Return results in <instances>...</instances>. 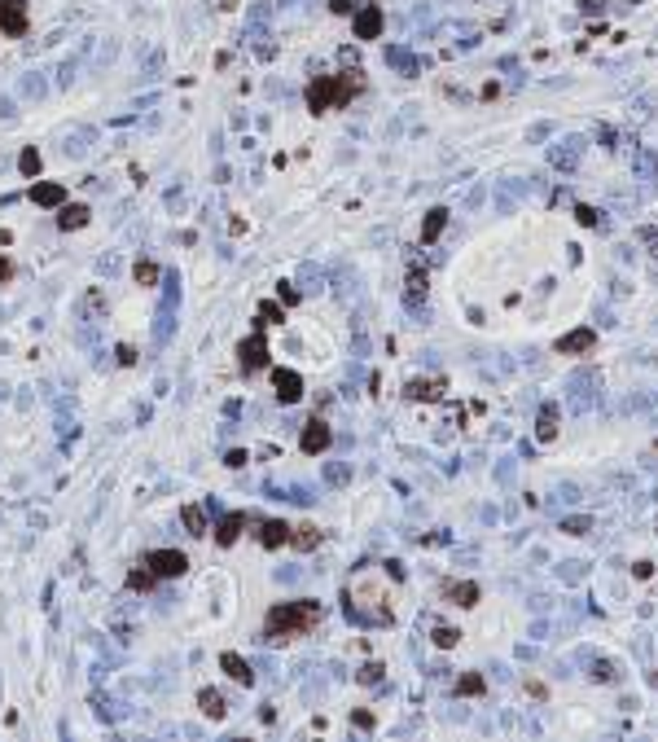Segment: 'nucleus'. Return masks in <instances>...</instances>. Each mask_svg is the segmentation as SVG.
Listing matches in <instances>:
<instances>
[{"label":"nucleus","instance_id":"nucleus-1","mask_svg":"<svg viewBox=\"0 0 658 742\" xmlns=\"http://www.w3.org/2000/svg\"><path fill=\"white\" fill-rule=\"evenodd\" d=\"M320 620V606L316 602H281L268 610V624H264V642H290V637H303L312 632Z\"/></svg>","mask_w":658,"mask_h":742},{"label":"nucleus","instance_id":"nucleus-2","mask_svg":"<svg viewBox=\"0 0 658 742\" xmlns=\"http://www.w3.org/2000/svg\"><path fill=\"white\" fill-rule=\"evenodd\" d=\"M145 567L154 571V580H176V576L189 571V558L180 549H149L145 553Z\"/></svg>","mask_w":658,"mask_h":742},{"label":"nucleus","instance_id":"nucleus-3","mask_svg":"<svg viewBox=\"0 0 658 742\" xmlns=\"http://www.w3.org/2000/svg\"><path fill=\"white\" fill-rule=\"evenodd\" d=\"M237 361H242V373H259L268 365V343H264V321H255V334H250L242 347H237Z\"/></svg>","mask_w":658,"mask_h":742},{"label":"nucleus","instance_id":"nucleus-4","mask_svg":"<svg viewBox=\"0 0 658 742\" xmlns=\"http://www.w3.org/2000/svg\"><path fill=\"white\" fill-rule=\"evenodd\" d=\"M338 106V80L334 75H320V80L308 84V110L325 115V110H334Z\"/></svg>","mask_w":658,"mask_h":742},{"label":"nucleus","instance_id":"nucleus-5","mask_svg":"<svg viewBox=\"0 0 658 742\" xmlns=\"http://www.w3.org/2000/svg\"><path fill=\"white\" fill-rule=\"evenodd\" d=\"M0 31L5 36H27V0H0Z\"/></svg>","mask_w":658,"mask_h":742},{"label":"nucleus","instance_id":"nucleus-6","mask_svg":"<svg viewBox=\"0 0 658 742\" xmlns=\"http://www.w3.org/2000/svg\"><path fill=\"white\" fill-rule=\"evenodd\" d=\"M329 444H334V430H329V422H320V418H312L308 426H303V440H298V448L308 452V457H316V452H325Z\"/></svg>","mask_w":658,"mask_h":742},{"label":"nucleus","instance_id":"nucleus-7","mask_svg":"<svg viewBox=\"0 0 658 742\" xmlns=\"http://www.w3.org/2000/svg\"><path fill=\"white\" fill-rule=\"evenodd\" d=\"M272 382H276V400H281V404H298L303 400V378L294 369H276Z\"/></svg>","mask_w":658,"mask_h":742},{"label":"nucleus","instance_id":"nucleus-8","mask_svg":"<svg viewBox=\"0 0 658 742\" xmlns=\"http://www.w3.org/2000/svg\"><path fill=\"white\" fill-rule=\"evenodd\" d=\"M593 347H597V329H588V325L584 329H571L566 339H558V351L562 356H579V351H593Z\"/></svg>","mask_w":658,"mask_h":742},{"label":"nucleus","instance_id":"nucleus-9","mask_svg":"<svg viewBox=\"0 0 658 742\" xmlns=\"http://www.w3.org/2000/svg\"><path fill=\"white\" fill-rule=\"evenodd\" d=\"M242 527H246V514H242V509H233V514H224V519H220V527H215V541H220L224 549H229V545H237Z\"/></svg>","mask_w":658,"mask_h":742},{"label":"nucleus","instance_id":"nucleus-10","mask_svg":"<svg viewBox=\"0 0 658 742\" xmlns=\"http://www.w3.org/2000/svg\"><path fill=\"white\" fill-rule=\"evenodd\" d=\"M259 545H264V549H281V545H290V527H286L281 519L259 523Z\"/></svg>","mask_w":658,"mask_h":742},{"label":"nucleus","instance_id":"nucleus-11","mask_svg":"<svg viewBox=\"0 0 658 742\" xmlns=\"http://www.w3.org/2000/svg\"><path fill=\"white\" fill-rule=\"evenodd\" d=\"M31 202H36V207H62V202H66V185H58V181L31 185Z\"/></svg>","mask_w":658,"mask_h":742},{"label":"nucleus","instance_id":"nucleus-12","mask_svg":"<svg viewBox=\"0 0 658 742\" xmlns=\"http://www.w3.org/2000/svg\"><path fill=\"white\" fill-rule=\"evenodd\" d=\"M220 668L229 672V677H233L237 685H250V681H255V672H250V663H246L242 654H233V650H224V654H220Z\"/></svg>","mask_w":658,"mask_h":742},{"label":"nucleus","instance_id":"nucleus-13","mask_svg":"<svg viewBox=\"0 0 658 742\" xmlns=\"http://www.w3.org/2000/svg\"><path fill=\"white\" fill-rule=\"evenodd\" d=\"M377 31H382V9H377V5L360 9L356 14V36L360 40H377Z\"/></svg>","mask_w":658,"mask_h":742},{"label":"nucleus","instance_id":"nucleus-14","mask_svg":"<svg viewBox=\"0 0 658 742\" xmlns=\"http://www.w3.org/2000/svg\"><path fill=\"white\" fill-rule=\"evenodd\" d=\"M290 545H294V549H303V553H308V549H316V545H320V531H316V523L290 527Z\"/></svg>","mask_w":658,"mask_h":742},{"label":"nucleus","instance_id":"nucleus-15","mask_svg":"<svg viewBox=\"0 0 658 742\" xmlns=\"http://www.w3.org/2000/svg\"><path fill=\"white\" fill-rule=\"evenodd\" d=\"M180 523H185L189 536H207V509H202V505H185L180 509Z\"/></svg>","mask_w":658,"mask_h":742},{"label":"nucleus","instance_id":"nucleus-16","mask_svg":"<svg viewBox=\"0 0 658 742\" xmlns=\"http://www.w3.org/2000/svg\"><path fill=\"white\" fill-rule=\"evenodd\" d=\"M338 80V106H347L351 97H356L360 88H365V80H360V70H347V75H334Z\"/></svg>","mask_w":658,"mask_h":742},{"label":"nucleus","instance_id":"nucleus-17","mask_svg":"<svg viewBox=\"0 0 658 742\" xmlns=\"http://www.w3.org/2000/svg\"><path fill=\"white\" fill-rule=\"evenodd\" d=\"M443 224H448V211H443V207H435V211L426 216V224H421V242H426V246H430V242H439Z\"/></svg>","mask_w":658,"mask_h":742},{"label":"nucleus","instance_id":"nucleus-18","mask_svg":"<svg viewBox=\"0 0 658 742\" xmlns=\"http://www.w3.org/2000/svg\"><path fill=\"white\" fill-rule=\"evenodd\" d=\"M553 435H558V404H544L540 408V426H536V440H553Z\"/></svg>","mask_w":658,"mask_h":742},{"label":"nucleus","instance_id":"nucleus-19","mask_svg":"<svg viewBox=\"0 0 658 742\" xmlns=\"http://www.w3.org/2000/svg\"><path fill=\"white\" fill-rule=\"evenodd\" d=\"M198 707L207 711L211 721H224V694H220V689H202V694H198Z\"/></svg>","mask_w":658,"mask_h":742},{"label":"nucleus","instance_id":"nucleus-20","mask_svg":"<svg viewBox=\"0 0 658 742\" xmlns=\"http://www.w3.org/2000/svg\"><path fill=\"white\" fill-rule=\"evenodd\" d=\"M58 224L66 228V233H70V228H84V224H88V207H84V202H75V207H62Z\"/></svg>","mask_w":658,"mask_h":742},{"label":"nucleus","instance_id":"nucleus-21","mask_svg":"<svg viewBox=\"0 0 658 742\" xmlns=\"http://www.w3.org/2000/svg\"><path fill=\"white\" fill-rule=\"evenodd\" d=\"M448 598L457 602V606H474V602H478V584H470V580H465V584H452Z\"/></svg>","mask_w":658,"mask_h":742},{"label":"nucleus","instance_id":"nucleus-22","mask_svg":"<svg viewBox=\"0 0 658 742\" xmlns=\"http://www.w3.org/2000/svg\"><path fill=\"white\" fill-rule=\"evenodd\" d=\"M128 588H132V593H149V588H154V571H149V567H132Z\"/></svg>","mask_w":658,"mask_h":742},{"label":"nucleus","instance_id":"nucleus-23","mask_svg":"<svg viewBox=\"0 0 658 742\" xmlns=\"http://www.w3.org/2000/svg\"><path fill=\"white\" fill-rule=\"evenodd\" d=\"M439 387H443V382H421L417 378V382H409V391H404V396H409V400H435Z\"/></svg>","mask_w":658,"mask_h":742},{"label":"nucleus","instance_id":"nucleus-24","mask_svg":"<svg viewBox=\"0 0 658 742\" xmlns=\"http://www.w3.org/2000/svg\"><path fill=\"white\" fill-rule=\"evenodd\" d=\"M483 689H487V681H483V677H478V672H465V677L457 681V694H465V699H474V694H483Z\"/></svg>","mask_w":658,"mask_h":742},{"label":"nucleus","instance_id":"nucleus-25","mask_svg":"<svg viewBox=\"0 0 658 742\" xmlns=\"http://www.w3.org/2000/svg\"><path fill=\"white\" fill-rule=\"evenodd\" d=\"M430 637H435V646H439V650H452V646L461 642V632H457V628H448V624H439Z\"/></svg>","mask_w":658,"mask_h":742},{"label":"nucleus","instance_id":"nucleus-26","mask_svg":"<svg viewBox=\"0 0 658 742\" xmlns=\"http://www.w3.org/2000/svg\"><path fill=\"white\" fill-rule=\"evenodd\" d=\"M18 171H22V176H36V171H40V149H36V145H27V149H22Z\"/></svg>","mask_w":658,"mask_h":742},{"label":"nucleus","instance_id":"nucleus-27","mask_svg":"<svg viewBox=\"0 0 658 742\" xmlns=\"http://www.w3.org/2000/svg\"><path fill=\"white\" fill-rule=\"evenodd\" d=\"M136 281H141V286H154V281H158V264L154 260H141L136 264Z\"/></svg>","mask_w":658,"mask_h":742},{"label":"nucleus","instance_id":"nucleus-28","mask_svg":"<svg viewBox=\"0 0 658 742\" xmlns=\"http://www.w3.org/2000/svg\"><path fill=\"white\" fill-rule=\"evenodd\" d=\"M259 321L264 325H276V321H286V312L276 308V303H259Z\"/></svg>","mask_w":658,"mask_h":742},{"label":"nucleus","instance_id":"nucleus-29","mask_svg":"<svg viewBox=\"0 0 658 742\" xmlns=\"http://www.w3.org/2000/svg\"><path fill=\"white\" fill-rule=\"evenodd\" d=\"M417 295L426 299V272H413L409 277V303H417Z\"/></svg>","mask_w":658,"mask_h":742},{"label":"nucleus","instance_id":"nucleus-30","mask_svg":"<svg viewBox=\"0 0 658 742\" xmlns=\"http://www.w3.org/2000/svg\"><path fill=\"white\" fill-rule=\"evenodd\" d=\"M588 527H593V523H588L584 514H579V519H562V531H571V536H584Z\"/></svg>","mask_w":658,"mask_h":742},{"label":"nucleus","instance_id":"nucleus-31","mask_svg":"<svg viewBox=\"0 0 658 742\" xmlns=\"http://www.w3.org/2000/svg\"><path fill=\"white\" fill-rule=\"evenodd\" d=\"M360 681H365V685L382 681V663H365V668H360Z\"/></svg>","mask_w":658,"mask_h":742},{"label":"nucleus","instance_id":"nucleus-32","mask_svg":"<svg viewBox=\"0 0 658 742\" xmlns=\"http://www.w3.org/2000/svg\"><path fill=\"white\" fill-rule=\"evenodd\" d=\"M347 475H351L347 466H329V470H325V479H329V483H347Z\"/></svg>","mask_w":658,"mask_h":742},{"label":"nucleus","instance_id":"nucleus-33","mask_svg":"<svg viewBox=\"0 0 658 742\" xmlns=\"http://www.w3.org/2000/svg\"><path fill=\"white\" fill-rule=\"evenodd\" d=\"M329 9H334L338 18H347V14H356V5H351V0H329Z\"/></svg>","mask_w":658,"mask_h":742},{"label":"nucleus","instance_id":"nucleus-34","mask_svg":"<svg viewBox=\"0 0 658 742\" xmlns=\"http://www.w3.org/2000/svg\"><path fill=\"white\" fill-rule=\"evenodd\" d=\"M575 216H579V224H588V228H593V224H597V211H593V207H579V211H575Z\"/></svg>","mask_w":658,"mask_h":742},{"label":"nucleus","instance_id":"nucleus-35","mask_svg":"<svg viewBox=\"0 0 658 742\" xmlns=\"http://www.w3.org/2000/svg\"><path fill=\"white\" fill-rule=\"evenodd\" d=\"M119 365H136V351H132L128 343H123V347H119Z\"/></svg>","mask_w":658,"mask_h":742},{"label":"nucleus","instance_id":"nucleus-36","mask_svg":"<svg viewBox=\"0 0 658 742\" xmlns=\"http://www.w3.org/2000/svg\"><path fill=\"white\" fill-rule=\"evenodd\" d=\"M601 5H605V0H579V9H584V14H597Z\"/></svg>","mask_w":658,"mask_h":742},{"label":"nucleus","instance_id":"nucleus-37","mask_svg":"<svg viewBox=\"0 0 658 742\" xmlns=\"http://www.w3.org/2000/svg\"><path fill=\"white\" fill-rule=\"evenodd\" d=\"M9 277H14V264H9V260H0V281H9Z\"/></svg>","mask_w":658,"mask_h":742},{"label":"nucleus","instance_id":"nucleus-38","mask_svg":"<svg viewBox=\"0 0 658 742\" xmlns=\"http://www.w3.org/2000/svg\"><path fill=\"white\" fill-rule=\"evenodd\" d=\"M632 5H637V0H632Z\"/></svg>","mask_w":658,"mask_h":742}]
</instances>
